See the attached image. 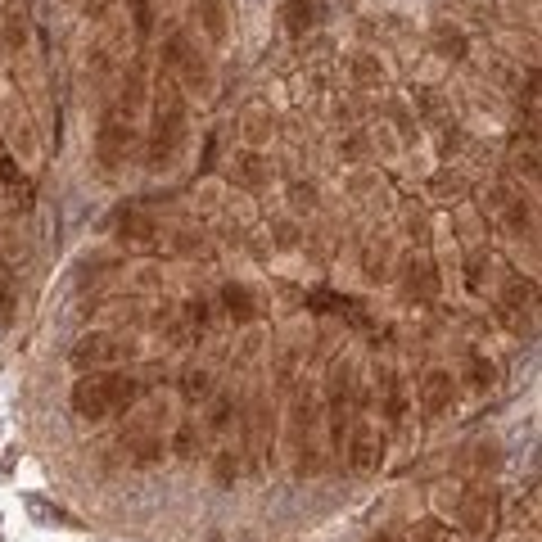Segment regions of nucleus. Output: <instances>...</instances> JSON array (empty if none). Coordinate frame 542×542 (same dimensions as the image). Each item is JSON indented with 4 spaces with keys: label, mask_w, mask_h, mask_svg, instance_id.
Here are the masks:
<instances>
[{
    "label": "nucleus",
    "mask_w": 542,
    "mask_h": 542,
    "mask_svg": "<svg viewBox=\"0 0 542 542\" xmlns=\"http://www.w3.org/2000/svg\"><path fill=\"white\" fill-rule=\"evenodd\" d=\"M466 380L475 384V389H493V384H497V362L470 348V353H466Z\"/></svg>",
    "instance_id": "18"
},
{
    "label": "nucleus",
    "mask_w": 542,
    "mask_h": 542,
    "mask_svg": "<svg viewBox=\"0 0 542 542\" xmlns=\"http://www.w3.org/2000/svg\"><path fill=\"white\" fill-rule=\"evenodd\" d=\"M154 235H159V226H154V217L145 213V208H122L118 213V240L122 244H154Z\"/></svg>",
    "instance_id": "13"
},
{
    "label": "nucleus",
    "mask_w": 542,
    "mask_h": 542,
    "mask_svg": "<svg viewBox=\"0 0 542 542\" xmlns=\"http://www.w3.org/2000/svg\"><path fill=\"white\" fill-rule=\"evenodd\" d=\"M131 145H136V131H131V118H122L118 109L104 113L100 122V136H95V154H100L104 168H118V163H127Z\"/></svg>",
    "instance_id": "7"
},
{
    "label": "nucleus",
    "mask_w": 542,
    "mask_h": 542,
    "mask_svg": "<svg viewBox=\"0 0 542 542\" xmlns=\"http://www.w3.org/2000/svg\"><path fill=\"white\" fill-rule=\"evenodd\" d=\"M321 425H326V416H321L317 393H299L294 416H290V452H294V475L299 479L326 470V461H321Z\"/></svg>",
    "instance_id": "3"
},
{
    "label": "nucleus",
    "mask_w": 542,
    "mask_h": 542,
    "mask_svg": "<svg viewBox=\"0 0 542 542\" xmlns=\"http://www.w3.org/2000/svg\"><path fill=\"white\" fill-rule=\"evenodd\" d=\"M217 299H222V312L235 321V326H249V321H258V294H253L244 281H226Z\"/></svg>",
    "instance_id": "10"
},
{
    "label": "nucleus",
    "mask_w": 542,
    "mask_h": 542,
    "mask_svg": "<svg viewBox=\"0 0 542 542\" xmlns=\"http://www.w3.org/2000/svg\"><path fill=\"white\" fill-rule=\"evenodd\" d=\"M122 448H127L131 466H159L168 443H163V434H154V430H131L127 439H122Z\"/></svg>",
    "instance_id": "11"
},
{
    "label": "nucleus",
    "mask_w": 542,
    "mask_h": 542,
    "mask_svg": "<svg viewBox=\"0 0 542 542\" xmlns=\"http://www.w3.org/2000/svg\"><path fill=\"white\" fill-rule=\"evenodd\" d=\"M366 542H407V538H398V533H371Z\"/></svg>",
    "instance_id": "35"
},
{
    "label": "nucleus",
    "mask_w": 542,
    "mask_h": 542,
    "mask_svg": "<svg viewBox=\"0 0 542 542\" xmlns=\"http://www.w3.org/2000/svg\"><path fill=\"white\" fill-rule=\"evenodd\" d=\"M439 290H443V276L434 271V262H430V258L412 262V276H407V294H412V299H439Z\"/></svg>",
    "instance_id": "16"
},
{
    "label": "nucleus",
    "mask_w": 542,
    "mask_h": 542,
    "mask_svg": "<svg viewBox=\"0 0 542 542\" xmlns=\"http://www.w3.org/2000/svg\"><path fill=\"white\" fill-rule=\"evenodd\" d=\"M348 470L353 475H366V470L380 461V448H375V421H366V416H357L353 421V439H348Z\"/></svg>",
    "instance_id": "9"
},
{
    "label": "nucleus",
    "mask_w": 542,
    "mask_h": 542,
    "mask_svg": "<svg viewBox=\"0 0 542 542\" xmlns=\"http://www.w3.org/2000/svg\"><path fill=\"white\" fill-rule=\"evenodd\" d=\"M190 136V109L177 77H159L154 86V127H150V168H172Z\"/></svg>",
    "instance_id": "2"
},
{
    "label": "nucleus",
    "mask_w": 542,
    "mask_h": 542,
    "mask_svg": "<svg viewBox=\"0 0 542 542\" xmlns=\"http://www.w3.org/2000/svg\"><path fill=\"white\" fill-rule=\"evenodd\" d=\"M141 348L131 344L127 335L118 330H91L73 344V366L77 371H109V366H122V362H136Z\"/></svg>",
    "instance_id": "5"
},
{
    "label": "nucleus",
    "mask_w": 542,
    "mask_h": 542,
    "mask_svg": "<svg viewBox=\"0 0 542 542\" xmlns=\"http://www.w3.org/2000/svg\"><path fill=\"white\" fill-rule=\"evenodd\" d=\"M488 267H493L488 253H470V262H466V290L470 294H484V271Z\"/></svg>",
    "instance_id": "27"
},
{
    "label": "nucleus",
    "mask_w": 542,
    "mask_h": 542,
    "mask_svg": "<svg viewBox=\"0 0 542 542\" xmlns=\"http://www.w3.org/2000/svg\"><path fill=\"white\" fill-rule=\"evenodd\" d=\"M443 542H457V538H443Z\"/></svg>",
    "instance_id": "36"
},
{
    "label": "nucleus",
    "mask_w": 542,
    "mask_h": 542,
    "mask_svg": "<svg viewBox=\"0 0 542 542\" xmlns=\"http://www.w3.org/2000/svg\"><path fill=\"white\" fill-rule=\"evenodd\" d=\"M271 240H276V249H294V244H299V226H294V222H276V226H271Z\"/></svg>",
    "instance_id": "33"
},
{
    "label": "nucleus",
    "mask_w": 542,
    "mask_h": 542,
    "mask_svg": "<svg viewBox=\"0 0 542 542\" xmlns=\"http://www.w3.org/2000/svg\"><path fill=\"white\" fill-rule=\"evenodd\" d=\"M181 312H186L190 330H208V321H213V312H208V299H190Z\"/></svg>",
    "instance_id": "30"
},
{
    "label": "nucleus",
    "mask_w": 542,
    "mask_h": 542,
    "mask_svg": "<svg viewBox=\"0 0 542 542\" xmlns=\"http://www.w3.org/2000/svg\"><path fill=\"white\" fill-rule=\"evenodd\" d=\"M416 402H421V421H425V425L443 421V416L457 407V375H452L448 366H434V371L421 380V393H416Z\"/></svg>",
    "instance_id": "6"
},
{
    "label": "nucleus",
    "mask_w": 542,
    "mask_h": 542,
    "mask_svg": "<svg viewBox=\"0 0 542 542\" xmlns=\"http://www.w3.org/2000/svg\"><path fill=\"white\" fill-rule=\"evenodd\" d=\"M267 163H262V154L258 150H244V154H235L231 159V181L235 186H244V190H262L267 186Z\"/></svg>",
    "instance_id": "14"
},
{
    "label": "nucleus",
    "mask_w": 542,
    "mask_h": 542,
    "mask_svg": "<svg viewBox=\"0 0 542 542\" xmlns=\"http://www.w3.org/2000/svg\"><path fill=\"white\" fill-rule=\"evenodd\" d=\"M235 475H240V457H235V448L217 452V457H213V479H217V488H231Z\"/></svg>",
    "instance_id": "23"
},
{
    "label": "nucleus",
    "mask_w": 542,
    "mask_h": 542,
    "mask_svg": "<svg viewBox=\"0 0 542 542\" xmlns=\"http://www.w3.org/2000/svg\"><path fill=\"white\" fill-rule=\"evenodd\" d=\"M321 14H326V5H321V0H281V19H285V28H290L294 37H299V32H308V28H317Z\"/></svg>",
    "instance_id": "15"
},
{
    "label": "nucleus",
    "mask_w": 542,
    "mask_h": 542,
    "mask_svg": "<svg viewBox=\"0 0 542 542\" xmlns=\"http://www.w3.org/2000/svg\"><path fill=\"white\" fill-rule=\"evenodd\" d=\"M163 64L177 73V82H181V91H199V95H213V82H217V73H213V64H208V55L195 46V37L190 32H172L168 37V46H163Z\"/></svg>",
    "instance_id": "4"
},
{
    "label": "nucleus",
    "mask_w": 542,
    "mask_h": 542,
    "mask_svg": "<svg viewBox=\"0 0 542 542\" xmlns=\"http://www.w3.org/2000/svg\"><path fill=\"white\" fill-rule=\"evenodd\" d=\"M533 299V285L529 281H511V285H506V312H520L524 308V303H529Z\"/></svg>",
    "instance_id": "28"
},
{
    "label": "nucleus",
    "mask_w": 542,
    "mask_h": 542,
    "mask_svg": "<svg viewBox=\"0 0 542 542\" xmlns=\"http://www.w3.org/2000/svg\"><path fill=\"white\" fill-rule=\"evenodd\" d=\"M0 181H5V186H10L14 195H19V204H32V181L23 177L19 163H14L10 154H5V145H0Z\"/></svg>",
    "instance_id": "19"
},
{
    "label": "nucleus",
    "mask_w": 542,
    "mask_h": 542,
    "mask_svg": "<svg viewBox=\"0 0 542 542\" xmlns=\"http://www.w3.org/2000/svg\"><path fill=\"white\" fill-rule=\"evenodd\" d=\"M443 538H448V524H443L439 515H425V520L412 524V538L407 542H443Z\"/></svg>",
    "instance_id": "24"
},
{
    "label": "nucleus",
    "mask_w": 542,
    "mask_h": 542,
    "mask_svg": "<svg viewBox=\"0 0 542 542\" xmlns=\"http://www.w3.org/2000/svg\"><path fill=\"white\" fill-rule=\"evenodd\" d=\"M434 41H439V50L448 59H466V32L461 28H448V23H439L434 28Z\"/></svg>",
    "instance_id": "22"
},
{
    "label": "nucleus",
    "mask_w": 542,
    "mask_h": 542,
    "mask_svg": "<svg viewBox=\"0 0 542 542\" xmlns=\"http://www.w3.org/2000/svg\"><path fill=\"white\" fill-rule=\"evenodd\" d=\"M407 412H412V398H407V384L398 380L393 371H384V425L393 434L407 425Z\"/></svg>",
    "instance_id": "12"
},
{
    "label": "nucleus",
    "mask_w": 542,
    "mask_h": 542,
    "mask_svg": "<svg viewBox=\"0 0 542 542\" xmlns=\"http://www.w3.org/2000/svg\"><path fill=\"white\" fill-rule=\"evenodd\" d=\"M244 136H249V145L258 150V145L271 136V118H267V113H249V131H244Z\"/></svg>",
    "instance_id": "31"
},
{
    "label": "nucleus",
    "mask_w": 542,
    "mask_h": 542,
    "mask_svg": "<svg viewBox=\"0 0 542 542\" xmlns=\"http://www.w3.org/2000/svg\"><path fill=\"white\" fill-rule=\"evenodd\" d=\"M195 14H199V28L208 32V41H217V46H222L226 32H231V28H226V5H222V0H199Z\"/></svg>",
    "instance_id": "17"
},
{
    "label": "nucleus",
    "mask_w": 542,
    "mask_h": 542,
    "mask_svg": "<svg viewBox=\"0 0 542 542\" xmlns=\"http://www.w3.org/2000/svg\"><path fill=\"white\" fill-rule=\"evenodd\" d=\"M457 520L466 524V533H488L497 520V493L493 488H479V493H466L457 502Z\"/></svg>",
    "instance_id": "8"
},
{
    "label": "nucleus",
    "mask_w": 542,
    "mask_h": 542,
    "mask_svg": "<svg viewBox=\"0 0 542 542\" xmlns=\"http://www.w3.org/2000/svg\"><path fill=\"white\" fill-rule=\"evenodd\" d=\"M290 195H294V208H317V186H312V181H308V186L299 181Z\"/></svg>",
    "instance_id": "34"
},
{
    "label": "nucleus",
    "mask_w": 542,
    "mask_h": 542,
    "mask_svg": "<svg viewBox=\"0 0 542 542\" xmlns=\"http://www.w3.org/2000/svg\"><path fill=\"white\" fill-rule=\"evenodd\" d=\"M434 195H443V199H461V195H466V181L452 177V172H443V177H434Z\"/></svg>",
    "instance_id": "32"
},
{
    "label": "nucleus",
    "mask_w": 542,
    "mask_h": 542,
    "mask_svg": "<svg viewBox=\"0 0 542 542\" xmlns=\"http://www.w3.org/2000/svg\"><path fill=\"white\" fill-rule=\"evenodd\" d=\"M231 412H235V398H231V393H217V389H213V412H208V430H226V425H231Z\"/></svg>",
    "instance_id": "26"
},
{
    "label": "nucleus",
    "mask_w": 542,
    "mask_h": 542,
    "mask_svg": "<svg viewBox=\"0 0 542 542\" xmlns=\"http://www.w3.org/2000/svg\"><path fill=\"white\" fill-rule=\"evenodd\" d=\"M181 393H186V402H204V398H213V375H208L204 366H190V371L181 375Z\"/></svg>",
    "instance_id": "20"
},
{
    "label": "nucleus",
    "mask_w": 542,
    "mask_h": 542,
    "mask_svg": "<svg viewBox=\"0 0 542 542\" xmlns=\"http://www.w3.org/2000/svg\"><path fill=\"white\" fill-rule=\"evenodd\" d=\"M14 308H19V290H14L10 271L0 267V326H10L14 321Z\"/></svg>",
    "instance_id": "25"
},
{
    "label": "nucleus",
    "mask_w": 542,
    "mask_h": 542,
    "mask_svg": "<svg viewBox=\"0 0 542 542\" xmlns=\"http://www.w3.org/2000/svg\"><path fill=\"white\" fill-rule=\"evenodd\" d=\"M172 452H177L181 461H195V457H199V425H195V421H181V425H177Z\"/></svg>",
    "instance_id": "21"
},
{
    "label": "nucleus",
    "mask_w": 542,
    "mask_h": 542,
    "mask_svg": "<svg viewBox=\"0 0 542 542\" xmlns=\"http://www.w3.org/2000/svg\"><path fill=\"white\" fill-rule=\"evenodd\" d=\"M353 73H357V82H371V86H384V64H375L371 55H362L353 64Z\"/></svg>",
    "instance_id": "29"
},
{
    "label": "nucleus",
    "mask_w": 542,
    "mask_h": 542,
    "mask_svg": "<svg viewBox=\"0 0 542 542\" xmlns=\"http://www.w3.org/2000/svg\"><path fill=\"white\" fill-rule=\"evenodd\" d=\"M141 393H145V384L136 380V375L122 371V366H109V371H82V380L73 384L68 402H73V412L82 416V421L100 425V421H109L113 412L136 407Z\"/></svg>",
    "instance_id": "1"
}]
</instances>
